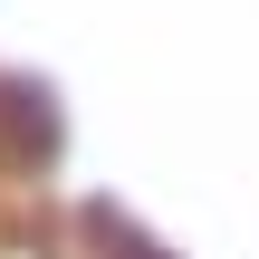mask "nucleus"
I'll use <instances>...</instances> for the list:
<instances>
[{
    "label": "nucleus",
    "mask_w": 259,
    "mask_h": 259,
    "mask_svg": "<svg viewBox=\"0 0 259 259\" xmlns=\"http://www.w3.org/2000/svg\"><path fill=\"white\" fill-rule=\"evenodd\" d=\"M87 240H96V250H87V259H163V250H154V240H144V231H125V221H106V211L87 221Z\"/></svg>",
    "instance_id": "obj_1"
}]
</instances>
